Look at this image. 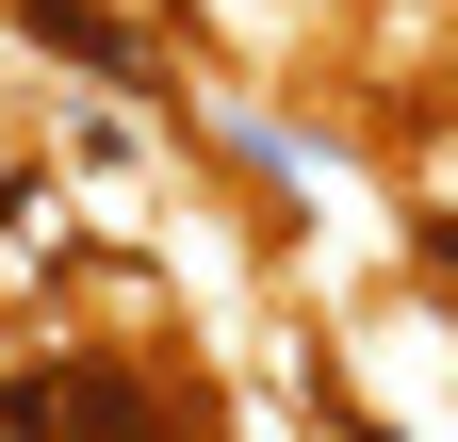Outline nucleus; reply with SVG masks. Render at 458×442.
I'll list each match as a JSON object with an SVG mask.
<instances>
[{
	"instance_id": "f257e3e1",
	"label": "nucleus",
	"mask_w": 458,
	"mask_h": 442,
	"mask_svg": "<svg viewBox=\"0 0 458 442\" xmlns=\"http://www.w3.org/2000/svg\"><path fill=\"white\" fill-rule=\"evenodd\" d=\"M0 327H17V262H0Z\"/></svg>"
}]
</instances>
